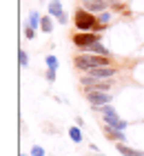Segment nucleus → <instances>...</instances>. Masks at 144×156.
Here are the masks:
<instances>
[{
	"label": "nucleus",
	"instance_id": "nucleus-20",
	"mask_svg": "<svg viewBox=\"0 0 144 156\" xmlns=\"http://www.w3.org/2000/svg\"><path fill=\"white\" fill-rule=\"evenodd\" d=\"M25 36H27L29 40H31V38L35 36V29H33V27H29V25H27V27H25Z\"/></svg>",
	"mask_w": 144,
	"mask_h": 156
},
{
	"label": "nucleus",
	"instance_id": "nucleus-23",
	"mask_svg": "<svg viewBox=\"0 0 144 156\" xmlns=\"http://www.w3.org/2000/svg\"><path fill=\"white\" fill-rule=\"evenodd\" d=\"M98 156H102V154H98Z\"/></svg>",
	"mask_w": 144,
	"mask_h": 156
},
{
	"label": "nucleus",
	"instance_id": "nucleus-7",
	"mask_svg": "<svg viewBox=\"0 0 144 156\" xmlns=\"http://www.w3.org/2000/svg\"><path fill=\"white\" fill-rule=\"evenodd\" d=\"M86 76H91V78H98V80H109V78L115 76V65L113 67H93L89 69V72H84Z\"/></svg>",
	"mask_w": 144,
	"mask_h": 156
},
{
	"label": "nucleus",
	"instance_id": "nucleus-9",
	"mask_svg": "<svg viewBox=\"0 0 144 156\" xmlns=\"http://www.w3.org/2000/svg\"><path fill=\"white\" fill-rule=\"evenodd\" d=\"M82 5L91 13H102V11L109 9V0H82Z\"/></svg>",
	"mask_w": 144,
	"mask_h": 156
},
{
	"label": "nucleus",
	"instance_id": "nucleus-14",
	"mask_svg": "<svg viewBox=\"0 0 144 156\" xmlns=\"http://www.w3.org/2000/svg\"><path fill=\"white\" fill-rule=\"evenodd\" d=\"M40 29L45 31V34H51V31H53V16H42Z\"/></svg>",
	"mask_w": 144,
	"mask_h": 156
},
{
	"label": "nucleus",
	"instance_id": "nucleus-13",
	"mask_svg": "<svg viewBox=\"0 0 144 156\" xmlns=\"http://www.w3.org/2000/svg\"><path fill=\"white\" fill-rule=\"evenodd\" d=\"M80 129H82V127H78V125H73V127L69 129V136H71V140H73L75 145H80V143H82V138H84Z\"/></svg>",
	"mask_w": 144,
	"mask_h": 156
},
{
	"label": "nucleus",
	"instance_id": "nucleus-2",
	"mask_svg": "<svg viewBox=\"0 0 144 156\" xmlns=\"http://www.w3.org/2000/svg\"><path fill=\"white\" fill-rule=\"evenodd\" d=\"M98 25V16L86 9H75L73 13V27L78 31H93Z\"/></svg>",
	"mask_w": 144,
	"mask_h": 156
},
{
	"label": "nucleus",
	"instance_id": "nucleus-18",
	"mask_svg": "<svg viewBox=\"0 0 144 156\" xmlns=\"http://www.w3.org/2000/svg\"><path fill=\"white\" fill-rule=\"evenodd\" d=\"M45 62H47V67H49V69H58V58H55L53 54H51V56H47V60H45Z\"/></svg>",
	"mask_w": 144,
	"mask_h": 156
},
{
	"label": "nucleus",
	"instance_id": "nucleus-15",
	"mask_svg": "<svg viewBox=\"0 0 144 156\" xmlns=\"http://www.w3.org/2000/svg\"><path fill=\"white\" fill-rule=\"evenodd\" d=\"M40 23H42V16H40L38 11H31V13H29V27L38 29V27H40Z\"/></svg>",
	"mask_w": 144,
	"mask_h": 156
},
{
	"label": "nucleus",
	"instance_id": "nucleus-1",
	"mask_svg": "<svg viewBox=\"0 0 144 156\" xmlns=\"http://www.w3.org/2000/svg\"><path fill=\"white\" fill-rule=\"evenodd\" d=\"M75 69H82V72H89L93 67H113L111 56H100V54H78L73 58Z\"/></svg>",
	"mask_w": 144,
	"mask_h": 156
},
{
	"label": "nucleus",
	"instance_id": "nucleus-16",
	"mask_svg": "<svg viewBox=\"0 0 144 156\" xmlns=\"http://www.w3.org/2000/svg\"><path fill=\"white\" fill-rule=\"evenodd\" d=\"M18 62H20V67H27L29 65V54L25 51V49H20V51H18Z\"/></svg>",
	"mask_w": 144,
	"mask_h": 156
},
{
	"label": "nucleus",
	"instance_id": "nucleus-17",
	"mask_svg": "<svg viewBox=\"0 0 144 156\" xmlns=\"http://www.w3.org/2000/svg\"><path fill=\"white\" fill-rule=\"evenodd\" d=\"M98 23H102V25H109V23H111V13H109V11H102V13H98Z\"/></svg>",
	"mask_w": 144,
	"mask_h": 156
},
{
	"label": "nucleus",
	"instance_id": "nucleus-8",
	"mask_svg": "<svg viewBox=\"0 0 144 156\" xmlns=\"http://www.w3.org/2000/svg\"><path fill=\"white\" fill-rule=\"evenodd\" d=\"M49 16H53L60 25H67V13H64L60 0H51V2H49Z\"/></svg>",
	"mask_w": 144,
	"mask_h": 156
},
{
	"label": "nucleus",
	"instance_id": "nucleus-11",
	"mask_svg": "<svg viewBox=\"0 0 144 156\" xmlns=\"http://www.w3.org/2000/svg\"><path fill=\"white\" fill-rule=\"evenodd\" d=\"M115 150L122 156H144L142 150H131V147H126V143H115Z\"/></svg>",
	"mask_w": 144,
	"mask_h": 156
},
{
	"label": "nucleus",
	"instance_id": "nucleus-21",
	"mask_svg": "<svg viewBox=\"0 0 144 156\" xmlns=\"http://www.w3.org/2000/svg\"><path fill=\"white\" fill-rule=\"evenodd\" d=\"M45 78H47L49 83H53V80H55V69H47V74H45Z\"/></svg>",
	"mask_w": 144,
	"mask_h": 156
},
{
	"label": "nucleus",
	"instance_id": "nucleus-4",
	"mask_svg": "<svg viewBox=\"0 0 144 156\" xmlns=\"http://www.w3.org/2000/svg\"><path fill=\"white\" fill-rule=\"evenodd\" d=\"M80 85L84 91H111L113 87V80H98V78H80Z\"/></svg>",
	"mask_w": 144,
	"mask_h": 156
},
{
	"label": "nucleus",
	"instance_id": "nucleus-10",
	"mask_svg": "<svg viewBox=\"0 0 144 156\" xmlns=\"http://www.w3.org/2000/svg\"><path fill=\"white\" fill-rule=\"evenodd\" d=\"M102 129H104V136L109 138V140H115V143H126V134L124 132H118V129H113V127H109V125H104Z\"/></svg>",
	"mask_w": 144,
	"mask_h": 156
},
{
	"label": "nucleus",
	"instance_id": "nucleus-3",
	"mask_svg": "<svg viewBox=\"0 0 144 156\" xmlns=\"http://www.w3.org/2000/svg\"><path fill=\"white\" fill-rule=\"evenodd\" d=\"M71 42H73L78 49L86 51L93 42H102V40H100V34H93V31H75L73 38H71Z\"/></svg>",
	"mask_w": 144,
	"mask_h": 156
},
{
	"label": "nucleus",
	"instance_id": "nucleus-24",
	"mask_svg": "<svg viewBox=\"0 0 144 156\" xmlns=\"http://www.w3.org/2000/svg\"><path fill=\"white\" fill-rule=\"evenodd\" d=\"M22 156H27V154H22Z\"/></svg>",
	"mask_w": 144,
	"mask_h": 156
},
{
	"label": "nucleus",
	"instance_id": "nucleus-5",
	"mask_svg": "<svg viewBox=\"0 0 144 156\" xmlns=\"http://www.w3.org/2000/svg\"><path fill=\"white\" fill-rule=\"evenodd\" d=\"M86 101L91 103V107H100V105H111L113 96L109 91H86Z\"/></svg>",
	"mask_w": 144,
	"mask_h": 156
},
{
	"label": "nucleus",
	"instance_id": "nucleus-22",
	"mask_svg": "<svg viewBox=\"0 0 144 156\" xmlns=\"http://www.w3.org/2000/svg\"><path fill=\"white\" fill-rule=\"evenodd\" d=\"M75 125H78V127H84V120H82L80 116H78V118H75Z\"/></svg>",
	"mask_w": 144,
	"mask_h": 156
},
{
	"label": "nucleus",
	"instance_id": "nucleus-19",
	"mask_svg": "<svg viewBox=\"0 0 144 156\" xmlns=\"http://www.w3.org/2000/svg\"><path fill=\"white\" fill-rule=\"evenodd\" d=\"M31 156H45V150H42L40 145H33L31 147Z\"/></svg>",
	"mask_w": 144,
	"mask_h": 156
},
{
	"label": "nucleus",
	"instance_id": "nucleus-6",
	"mask_svg": "<svg viewBox=\"0 0 144 156\" xmlns=\"http://www.w3.org/2000/svg\"><path fill=\"white\" fill-rule=\"evenodd\" d=\"M102 120H104V125H109V127H113V129H118V132H124L129 127V123H126V120H122L115 109H111L109 114H102Z\"/></svg>",
	"mask_w": 144,
	"mask_h": 156
},
{
	"label": "nucleus",
	"instance_id": "nucleus-12",
	"mask_svg": "<svg viewBox=\"0 0 144 156\" xmlns=\"http://www.w3.org/2000/svg\"><path fill=\"white\" fill-rule=\"evenodd\" d=\"M86 54H100V56H111V51L106 49L102 42H93V45L86 49Z\"/></svg>",
	"mask_w": 144,
	"mask_h": 156
}]
</instances>
